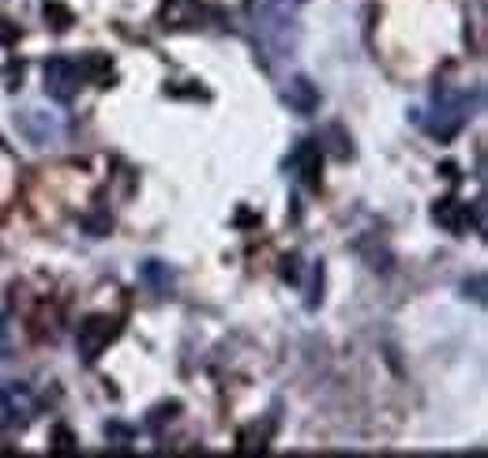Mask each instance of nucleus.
<instances>
[{"instance_id":"obj_6","label":"nucleus","mask_w":488,"mask_h":458,"mask_svg":"<svg viewBox=\"0 0 488 458\" xmlns=\"http://www.w3.org/2000/svg\"><path fill=\"white\" fill-rule=\"evenodd\" d=\"M34 413V395L23 387V383H12V387L0 391V417L8 425H27Z\"/></svg>"},{"instance_id":"obj_2","label":"nucleus","mask_w":488,"mask_h":458,"mask_svg":"<svg viewBox=\"0 0 488 458\" xmlns=\"http://www.w3.org/2000/svg\"><path fill=\"white\" fill-rule=\"evenodd\" d=\"M117 331H120V327H117L113 316H90V320H83L79 331H76V350H79V357H83V361H98L105 346L117 338Z\"/></svg>"},{"instance_id":"obj_7","label":"nucleus","mask_w":488,"mask_h":458,"mask_svg":"<svg viewBox=\"0 0 488 458\" xmlns=\"http://www.w3.org/2000/svg\"><path fill=\"white\" fill-rule=\"evenodd\" d=\"M282 98H285V105L294 109V113H301V117H312L316 109H319V90H316L312 79H304V76L289 79V87H285Z\"/></svg>"},{"instance_id":"obj_3","label":"nucleus","mask_w":488,"mask_h":458,"mask_svg":"<svg viewBox=\"0 0 488 458\" xmlns=\"http://www.w3.org/2000/svg\"><path fill=\"white\" fill-rule=\"evenodd\" d=\"M42 76H45V95H49L53 102H71V98H76V90H79V83H83L79 64L68 61V57L45 61Z\"/></svg>"},{"instance_id":"obj_11","label":"nucleus","mask_w":488,"mask_h":458,"mask_svg":"<svg viewBox=\"0 0 488 458\" xmlns=\"http://www.w3.org/2000/svg\"><path fill=\"white\" fill-rule=\"evenodd\" d=\"M53 439H57V444H53L57 451H71V432L68 429H57V432H53Z\"/></svg>"},{"instance_id":"obj_8","label":"nucleus","mask_w":488,"mask_h":458,"mask_svg":"<svg viewBox=\"0 0 488 458\" xmlns=\"http://www.w3.org/2000/svg\"><path fill=\"white\" fill-rule=\"evenodd\" d=\"M139 282L151 286L154 293H170L173 289V271L166 263H158V260H147L139 267Z\"/></svg>"},{"instance_id":"obj_12","label":"nucleus","mask_w":488,"mask_h":458,"mask_svg":"<svg viewBox=\"0 0 488 458\" xmlns=\"http://www.w3.org/2000/svg\"><path fill=\"white\" fill-rule=\"evenodd\" d=\"M15 38V27L8 20H0V42H12Z\"/></svg>"},{"instance_id":"obj_4","label":"nucleus","mask_w":488,"mask_h":458,"mask_svg":"<svg viewBox=\"0 0 488 458\" xmlns=\"http://www.w3.org/2000/svg\"><path fill=\"white\" fill-rule=\"evenodd\" d=\"M432 218H436L447 233L462 237V233L481 226V207H469V204H462V199H440V204L432 207Z\"/></svg>"},{"instance_id":"obj_9","label":"nucleus","mask_w":488,"mask_h":458,"mask_svg":"<svg viewBox=\"0 0 488 458\" xmlns=\"http://www.w3.org/2000/svg\"><path fill=\"white\" fill-rule=\"evenodd\" d=\"M20 128H23V136L30 143H49L53 136H57V124H53V121H38V109H27V113L20 117Z\"/></svg>"},{"instance_id":"obj_5","label":"nucleus","mask_w":488,"mask_h":458,"mask_svg":"<svg viewBox=\"0 0 488 458\" xmlns=\"http://www.w3.org/2000/svg\"><path fill=\"white\" fill-rule=\"evenodd\" d=\"M289 170L304 188H319V170H323V143L319 139H301L289 154Z\"/></svg>"},{"instance_id":"obj_10","label":"nucleus","mask_w":488,"mask_h":458,"mask_svg":"<svg viewBox=\"0 0 488 458\" xmlns=\"http://www.w3.org/2000/svg\"><path fill=\"white\" fill-rule=\"evenodd\" d=\"M45 23L53 30H68L71 27V12L61 4V0H45Z\"/></svg>"},{"instance_id":"obj_1","label":"nucleus","mask_w":488,"mask_h":458,"mask_svg":"<svg viewBox=\"0 0 488 458\" xmlns=\"http://www.w3.org/2000/svg\"><path fill=\"white\" fill-rule=\"evenodd\" d=\"M469 121V95H451V90H440L436 95V109L432 117H425V132L436 139H455Z\"/></svg>"}]
</instances>
